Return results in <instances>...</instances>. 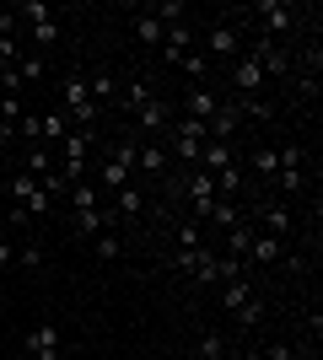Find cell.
<instances>
[{"label": "cell", "mask_w": 323, "mask_h": 360, "mask_svg": "<svg viewBox=\"0 0 323 360\" xmlns=\"http://www.w3.org/2000/svg\"><path fill=\"white\" fill-rule=\"evenodd\" d=\"M65 113V119L76 124V129H92V119H97V103H92V91H87V70H70L60 81V103H54Z\"/></svg>", "instance_id": "cell-1"}, {"label": "cell", "mask_w": 323, "mask_h": 360, "mask_svg": "<svg viewBox=\"0 0 323 360\" xmlns=\"http://www.w3.org/2000/svg\"><path fill=\"white\" fill-rule=\"evenodd\" d=\"M221 307H227V317H237V323H248V328L264 317V296L253 290V280H248V274L221 280Z\"/></svg>", "instance_id": "cell-2"}, {"label": "cell", "mask_w": 323, "mask_h": 360, "mask_svg": "<svg viewBox=\"0 0 323 360\" xmlns=\"http://www.w3.org/2000/svg\"><path fill=\"white\" fill-rule=\"evenodd\" d=\"M184 194H189V205H194V221H205V210L215 205V178L200 172V167H189L184 172Z\"/></svg>", "instance_id": "cell-3"}, {"label": "cell", "mask_w": 323, "mask_h": 360, "mask_svg": "<svg viewBox=\"0 0 323 360\" xmlns=\"http://www.w3.org/2000/svg\"><path fill=\"white\" fill-rule=\"evenodd\" d=\"M205 54H210V60H237V54H243V32L232 27V22H215V27L205 32Z\"/></svg>", "instance_id": "cell-4"}, {"label": "cell", "mask_w": 323, "mask_h": 360, "mask_svg": "<svg viewBox=\"0 0 323 360\" xmlns=\"http://www.w3.org/2000/svg\"><path fill=\"white\" fill-rule=\"evenodd\" d=\"M135 119H140V135H146V146H151L156 135H167V129H172V108L162 103V97H151V103H140V108H135Z\"/></svg>", "instance_id": "cell-5"}, {"label": "cell", "mask_w": 323, "mask_h": 360, "mask_svg": "<svg viewBox=\"0 0 323 360\" xmlns=\"http://www.w3.org/2000/svg\"><path fill=\"white\" fill-rule=\"evenodd\" d=\"M232 91H237V103H253L264 91V70L248 60V54H237V65H232Z\"/></svg>", "instance_id": "cell-6"}, {"label": "cell", "mask_w": 323, "mask_h": 360, "mask_svg": "<svg viewBox=\"0 0 323 360\" xmlns=\"http://www.w3.org/2000/svg\"><path fill=\"white\" fill-rule=\"evenodd\" d=\"M27 355L32 360H54L60 355V328H54V317H44V323L27 328Z\"/></svg>", "instance_id": "cell-7"}, {"label": "cell", "mask_w": 323, "mask_h": 360, "mask_svg": "<svg viewBox=\"0 0 323 360\" xmlns=\"http://www.w3.org/2000/svg\"><path fill=\"white\" fill-rule=\"evenodd\" d=\"M221 103H227V97H221L215 86H189L184 91V113H189V119H200V124H210Z\"/></svg>", "instance_id": "cell-8"}, {"label": "cell", "mask_w": 323, "mask_h": 360, "mask_svg": "<svg viewBox=\"0 0 323 360\" xmlns=\"http://www.w3.org/2000/svg\"><path fill=\"white\" fill-rule=\"evenodd\" d=\"M259 22H264V38H270V32H291V22H296V6L291 0H264L259 6Z\"/></svg>", "instance_id": "cell-9"}, {"label": "cell", "mask_w": 323, "mask_h": 360, "mask_svg": "<svg viewBox=\"0 0 323 360\" xmlns=\"http://www.w3.org/2000/svg\"><path fill=\"white\" fill-rule=\"evenodd\" d=\"M243 129V113H237V103H221L210 119V140H221V146H232V135Z\"/></svg>", "instance_id": "cell-10"}, {"label": "cell", "mask_w": 323, "mask_h": 360, "mask_svg": "<svg viewBox=\"0 0 323 360\" xmlns=\"http://www.w3.org/2000/svg\"><path fill=\"white\" fill-rule=\"evenodd\" d=\"M135 167L146 172V178H162L172 167V150L167 146H135Z\"/></svg>", "instance_id": "cell-11"}, {"label": "cell", "mask_w": 323, "mask_h": 360, "mask_svg": "<svg viewBox=\"0 0 323 360\" xmlns=\"http://www.w3.org/2000/svg\"><path fill=\"white\" fill-rule=\"evenodd\" d=\"M189 49H194V32H189V22H178V27H167V38H162V60H184Z\"/></svg>", "instance_id": "cell-12"}, {"label": "cell", "mask_w": 323, "mask_h": 360, "mask_svg": "<svg viewBox=\"0 0 323 360\" xmlns=\"http://www.w3.org/2000/svg\"><path fill=\"white\" fill-rule=\"evenodd\" d=\"M280 258H286L280 237H270V231H253V248H248V264H280Z\"/></svg>", "instance_id": "cell-13"}, {"label": "cell", "mask_w": 323, "mask_h": 360, "mask_svg": "<svg viewBox=\"0 0 323 360\" xmlns=\"http://www.w3.org/2000/svg\"><path fill=\"white\" fill-rule=\"evenodd\" d=\"M248 167H253L264 183H275V172H280V150H275V146H253V150H248Z\"/></svg>", "instance_id": "cell-14"}, {"label": "cell", "mask_w": 323, "mask_h": 360, "mask_svg": "<svg viewBox=\"0 0 323 360\" xmlns=\"http://www.w3.org/2000/svg\"><path fill=\"white\" fill-rule=\"evenodd\" d=\"M87 150H92V129H70L60 140V162H87Z\"/></svg>", "instance_id": "cell-15"}, {"label": "cell", "mask_w": 323, "mask_h": 360, "mask_svg": "<svg viewBox=\"0 0 323 360\" xmlns=\"http://www.w3.org/2000/svg\"><path fill=\"white\" fill-rule=\"evenodd\" d=\"M248 248H253V226H248V221H237V226L227 231V258L248 264Z\"/></svg>", "instance_id": "cell-16"}, {"label": "cell", "mask_w": 323, "mask_h": 360, "mask_svg": "<svg viewBox=\"0 0 323 360\" xmlns=\"http://www.w3.org/2000/svg\"><path fill=\"white\" fill-rule=\"evenodd\" d=\"M140 11H151L162 27H178V22H189V6H184V0H156V6H140Z\"/></svg>", "instance_id": "cell-17"}, {"label": "cell", "mask_w": 323, "mask_h": 360, "mask_svg": "<svg viewBox=\"0 0 323 360\" xmlns=\"http://www.w3.org/2000/svg\"><path fill=\"white\" fill-rule=\"evenodd\" d=\"M38 129H44V140H54V146H60V140L70 135V129H76V124L65 119L60 108H49V113H38Z\"/></svg>", "instance_id": "cell-18"}, {"label": "cell", "mask_w": 323, "mask_h": 360, "mask_svg": "<svg viewBox=\"0 0 323 360\" xmlns=\"http://www.w3.org/2000/svg\"><path fill=\"white\" fill-rule=\"evenodd\" d=\"M87 91H92V103H113V97H119V75H113V70L87 75Z\"/></svg>", "instance_id": "cell-19"}, {"label": "cell", "mask_w": 323, "mask_h": 360, "mask_svg": "<svg viewBox=\"0 0 323 360\" xmlns=\"http://www.w3.org/2000/svg\"><path fill=\"white\" fill-rule=\"evenodd\" d=\"M135 38H140V44H146V49H162V38H167V27H162V22H156L151 11H140V16H135Z\"/></svg>", "instance_id": "cell-20"}, {"label": "cell", "mask_w": 323, "mask_h": 360, "mask_svg": "<svg viewBox=\"0 0 323 360\" xmlns=\"http://www.w3.org/2000/svg\"><path fill=\"white\" fill-rule=\"evenodd\" d=\"M205 221H210V226H221V231H232V226L243 221V210H237L232 199H215L210 210H205ZM205 221H200V226H205Z\"/></svg>", "instance_id": "cell-21"}, {"label": "cell", "mask_w": 323, "mask_h": 360, "mask_svg": "<svg viewBox=\"0 0 323 360\" xmlns=\"http://www.w3.org/2000/svg\"><path fill=\"white\" fill-rule=\"evenodd\" d=\"M65 199H70V210H97V183L92 178H87V183H70Z\"/></svg>", "instance_id": "cell-22"}, {"label": "cell", "mask_w": 323, "mask_h": 360, "mask_svg": "<svg viewBox=\"0 0 323 360\" xmlns=\"http://www.w3.org/2000/svg\"><path fill=\"white\" fill-rule=\"evenodd\" d=\"M16 22H27V27H38V22H54V11H49L44 0H22V6H11Z\"/></svg>", "instance_id": "cell-23"}, {"label": "cell", "mask_w": 323, "mask_h": 360, "mask_svg": "<svg viewBox=\"0 0 323 360\" xmlns=\"http://www.w3.org/2000/svg\"><path fill=\"white\" fill-rule=\"evenodd\" d=\"M178 65H184V75H194V86H205V75H210V54L205 49H189Z\"/></svg>", "instance_id": "cell-24"}, {"label": "cell", "mask_w": 323, "mask_h": 360, "mask_svg": "<svg viewBox=\"0 0 323 360\" xmlns=\"http://www.w3.org/2000/svg\"><path fill=\"white\" fill-rule=\"evenodd\" d=\"M264 231H270V237H286V231H291V210H286V205H264Z\"/></svg>", "instance_id": "cell-25"}, {"label": "cell", "mask_w": 323, "mask_h": 360, "mask_svg": "<svg viewBox=\"0 0 323 360\" xmlns=\"http://www.w3.org/2000/svg\"><path fill=\"white\" fill-rule=\"evenodd\" d=\"M6 194H11V205H27V199L38 194V178H32V172H16V178L6 183Z\"/></svg>", "instance_id": "cell-26"}, {"label": "cell", "mask_w": 323, "mask_h": 360, "mask_svg": "<svg viewBox=\"0 0 323 360\" xmlns=\"http://www.w3.org/2000/svg\"><path fill=\"white\" fill-rule=\"evenodd\" d=\"M54 44H60V22H38L32 27V54H49Z\"/></svg>", "instance_id": "cell-27"}, {"label": "cell", "mask_w": 323, "mask_h": 360, "mask_svg": "<svg viewBox=\"0 0 323 360\" xmlns=\"http://www.w3.org/2000/svg\"><path fill=\"white\" fill-rule=\"evenodd\" d=\"M237 188H243V167L232 162L227 172H215V199H232V194H237Z\"/></svg>", "instance_id": "cell-28"}, {"label": "cell", "mask_w": 323, "mask_h": 360, "mask_svg": "<svg viewBox=\"0 0 323 360\" xmlns=\"http://www.w3.org/2000/svg\"><path fill=\"white\" fill-rule=\"evenodd\" d=\"M113 205H119V215L129 221V215L146 210V194H140V188H119V194H113Z\"/></svg>", "instance_id": "cell-29"}, {"label": "cell", "mask_w": 323, "mask_h": 360, "mask_svg": "<svg viewBox=\"0 0 323 360\" xmlns=\"http://www.w3.org/2000/svg\"><path fill=\"white\" fill-rule=\"evenodd\" d=\"M16 264H22V269H38V264H44V242L38 237L22 242V248H16Z\"/></svg>", "instance_id": "cell-30"}, {"label": "cell", "mask_w": 323, "mask_h": 360, "mask_svg": "<svg viewBox=\"0 0 323 360\" xmlns=\"http://www.w3.org/2000/svg\"><path fill=\"white\" fill-rule=\"evenodd\" d=\"M16 70H22V81H44V54H22V60H16Z\"/></svg>", "instance_id": "cell-31"}, {"label": "cell", "mask_w": 323, "mask_h": 360, "mask_svg": "<svg viewBox=\"0 0 323 360\" xmlns=\"http://www.w3.org/2000/svg\"><path fill=\"white\" fill-rule=\"evenodd\" d=\"M200 242H205V226L200 221H184V226H178V253H184V248H200Z\"/></svg>", "instance_id": "cell-32"}, {"label": "cell", "mask_w": 323, "mask_h": 360, "mask_svg": "<svg viewBox=\"0 0 323 360\" xmlns=\"http://www.w3.org/2000/svg\"><path fill=\"white\" fill-rule=\"evenodd\" d=\"M49 167H54V156H49L44 146H27V172H32V178H44Z\"/></svg>", "instance_id": "cell-33"}, {"label": "cell", "mask_w": 323, "mask_h": 360, "mask_svg": "<svg viewBox=\"0 0 323 360\" xmlns=\"http://www.w3.org/2000/svg\"><path fill=\"white\" fill-rule=\"evenodd\" d=\"M119 253H124V237H119V231H103V237H97V258H108V264H113Z\"/></svg>", "instance_id": "cell-34"}, {"label": "cell", "mask_w": 323, "mask_h": 360, "mask_svg": "<svg viewBox=\"0 0 323 360\" xmlns=\"http://www.w3.org/2000/svg\"><path fill=\"white\" fill-rule=\"evenodd\" d=\"M227 345H221V333H200V360H221Z\"/></svg>", "instance_id": "cell-35"}, {"label": "cell", "mask_w": 323, "mask_h": 360, "mask_svg": "<svg viewBox=\"0 0 323 360\" xmlns=\"http://www.w3.org/2000/svg\"><path fill=\"white\" fill-rule=\"evenodd\" d=\"M16 60H22V44H16V38H0V70L16 65Z\"/></svg>", "instance_id": "cell-36"}, {"label": "cell", "mask_w": 323, "mask_h": 360, "mask_svg": "<svg viewBox=\"0 0 323 360\" xmlns=\"http://www.w3.org/2000/svg\"><path fill=\"white\" fill-rule=\"evenodd\" d=\"M264 360H291V345H270V355Z\"/></svg>", "instance_id": "cell-37"}, {"label": "cell", "mask_w": 323, "mask_h": 360, "mask_svg": "<svg viewBox=\"0 0 323 360\" xmlns=\"http://www.w3.org/2000/svg\"><path fill=\"white\" fill-rule=\"evenodd\" d=\"M6 264H16V248H11V242H0V269H6Z\"/></svg>", "instance_id": "cell-38"}]
</instances>
